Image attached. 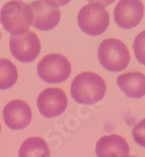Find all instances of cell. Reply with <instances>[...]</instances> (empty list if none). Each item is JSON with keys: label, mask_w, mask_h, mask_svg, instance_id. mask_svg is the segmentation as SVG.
Here are the masks:
<instances>
[{"label": "cell", "mask_w": 145, "mask_h": 157, "mask_svg": "<svg viewBox=\"0 0 145 157\" xmlns=\"http://www.w3.org/2000/svg\"><path fill=\"white\" fill-rule=\"evenodd\" d=\"M106 92L107 86L103 78L91 71L77 75L70 86L72 98L79 104H96L105 97Z\"/></svg>", "instance_id": "1"}, {"label": "cell", "mask_w": 145, "mask_h": 157, "mask_svg": "<svg viewBox=\"0 0 145 157\" xmlns=\"http://www.w3.org/2000/svg\"><path fill=\"white\" fill-rule=\"evenodd\" d=\"M0 21L12 36L27 32L33 23V11L30 4L20 0L7 2L0 11Z\"/></svg>", "instance_id": "2"}, {"label": "cell", "mask_w": 145, "mask_h": 157, "mask_svg": "<svg viewBox=\"0 0 145 157\" xmlns=\"http://www.w3.org/2000/svg\"><path fill=\"white\" fill-rule=\"evenodd\" d=\"M100 63L112 73L124 71L130 62V53L122 41L114 38L103 40L97 50Z\"/></svg>", "instance_id": "3"}, {"label": "cell", "mask_w": 145, "mask_h": 157, "mask_svg": "<svg viewBox=\"0 0 145 157\" xmlns=\"http://www.w3.org/2000/svg\"><path fill=\"white\" fill-rule=\"evenodd\" d=\"M77 24L86 35L99 36L108 29L110 15L105 6L97 3H88L79 10Z\"/></svg>", "instance_id": "4"}, {"label": "cell", "mask_w": 145, "mask_h": 157, "mask_svg": "<svg viewBox=\"0 0 145 157\" xmlns=\"http://www.w3.org/2000/svg\"><path fill=\"white\" fill-rule=\"evenodd\" d=\"M37 73L42 81L49 84L65 82L71 74V64L65 56L58 53L48 54L38 63Z\"/></svg>", "instance_id": "5"}, {"label": "cell", "mask_w": 145, "mask_h": 157, "mask_svg": "<svg viewBox=\"0 0 145 157\" xmlns=\"http://www.w3.org/2000/svg\"><path fill=\"white\" fill-rule=\"evenodd\" d=\"M9 47L12 56L20 62H31L41 51V43L38 36L31 31L21 35L11 36Z\"/></svg>", "instance_id": "6"}, {"label": "cell", "mask_w": 145, "mask_h": 157, "mask_svg": "<svg viewBox=\"0 0 145 157\" xmlns=\"http://www.w3.org/2000/svg\"><path fill=\"white\" fill-rule=\"evenodd\" d=\"M37 105L44 117L53 118L61 115L66 110L68 99L65 92L60 88H47L38 96Z\"/></svg>", "instance_id": "7"}, {"label": "cell", "mask_w": 145, "mask_h": 157, "mask_svg": "<svg viewBox=\"0 0 145 157\" xmlns=\"http://www.w3.org/2000/svg\"><path fill=\"white\" fill-rule=\"evenodd\" d=\"M144 6L141 0H120L114 10V18L118 27L129 30L142 21Z\"/></svg>", "instance_id": "8"}, {"label": "cell", "mask_w": 145, "mask_h": 157, "mask_svg": "<svg viewBox=\"0 0 145 157\" xmlns=\"http://www.w3.org/2000/svg\"><path fill=\"white\" fill-rule=\"evenodd\" d=\"M30 6L33 11L31 25L38 30L49 31L59 24L61 17L59 7L49 4L45 0H37L31 2Z\"/></svg>", "instance_id": "9"}, {"label": "cell", "mask_w": 145, "mask_h": 157, "mask_svg": "<svg viewBox=\"0 0 145 157\" xmlns=\"http://www.w3.org/2000/svg\"><path fill=\"white\" fill-rule=\"evenodd\" d=\"M31 107L23 100H12L3 108V119L9 128L14 131L24 130L31 124Z\"/></svg>", "instance_id": "10"}, {"label": "cell", "mask_w": 145, "mask_h": 157, "mask_svg": "<svg viewBox=\"0 0 145 157\" xmlns=\"http://www.w3.org/2000/svg\"><path fill=\"white\" fill-rule=\"evenodd\" d=\"M129 152L128 142L119 135L103 136L96 142V157H128Z\"/></svg>", "instance_id": "11"}, {"label": "cell", "mask_w": 145, "mask_h": 157, "mask_svg": "<svg viewBox=\"0 0 145 157\" xmlns=\"http://www.w3.org/2000/svg\"><path fill=\"white\" fill-rule=\"evenodd\" d=\"M117 85L127 97L139 99L145 96V75L139 71L126 73L117 78Z\"/></svg>", "instance_id": "12"}, {"label": "cell", "mask_w": 145, "mask_h": 157, "mask_svg": "<svg viewBox=\"0 0 145 157\" xmlns=\"http://www.w3.org/2000/svg\"><path fill=\"white\" fill-rule=\"evenodd\" d=\"M18 157H50L48 144L40 137H31L21 144Z\"/></svg>", "instance_id": "13"}, {"label": "cell", "mask_w": 145, "mask_h": 157, "mask_svg": "<svg viewBox=\"0 0 145 157\" xmlns=\"http://www.w3.org/2000/svg\"><path fill=\"white\" fill-rule=\"evenodd\" d=\"M18 73L15 65L6 58H0V90H6L16 83Z\"/></svg>", "instance_id": "14"}, {"label": "cell", "mask_w": 145, "mask_h": 157, "mask_svg": "<svg viewBox=\"0 0 145 157\" xmlns=\"http://www.w3.org/2000/svg\"><path fill=\"white\" fill-rule=\"evenodd\" d=\"M133 50L135 57L141 64L145 65V31L139 33L134 40Z\"/></svg>", "instance_id": "15"}, {"label": "cell", "mask_w": 145, "mask_h": 157, "mask_svg": "<svg viewBox=\"0 0 145 157\" xmlns=\"http://www.w3.org/2000/svg\"><path fill=\"white\" fill-rule=\"evenodd\" d=\"M132 136L138 145L145 148V118L135 124L132 131Z\"/></svg>", "instance_id": "16"}, {"label": "cell", "mask_w": 145, "mask_h": 157, "mask_svg": "<svg viewBox=\"0 0 145 157\" xmlns=\"http://www.w3.org/2000/svg\"><path fill=\"white\" fill-rule=\"evenodd\" d=\"M46 2H48L49 4H51L53 6H56V7H59V6H63L66 5L67 3H69L71 0H45Z\"/></svg>", "instance_id": "17"}, {"label": "cell", "mask_w": 145, "mask_h": 157, "mask_svg": "<svg viewBox=\"0 0 145 157\" xmlns=\"http://www.w3.org/2000/svg\"><path fill=\"white\" fill-rule=\"evenodd\" d=\"M88 1H89V3H97V4L106 6V5H110L115 0H88Z\"/></svg>", "instance_id": "18"}, {"label": "cell", "mask_w": 145, "mask_h": 157, "mask_svg": "<svg viewBox=\"0 0 145 157\" xmlns=\"http://www.w3.org/2000/svg\"><path fill=\"white\" fill-rule=\"evenodd\" d=\"M128 157H136V156H128Z\"/></svg>", "instance_id": "19"}, {"label": "cell", "mask_w": 145, "mask_h": 157, "mask_svg": "<svg viewBox=\"0 0 145 157\" xmlns=\"http://www.w3.org/2000/svg\"><path fill=\"white\" fill-rule=\"evenodd\" d=\"M0 38H1V34H0Z\"/></svg>", "instance_id": "20"}, {"label": "cell", "mask_w": 145, "mask_h": 157, "mask_svg": "<svg viewBox=\"0 0 145 157\" xmlns=\"http://www.w3.org/2000/svg\"><path fill=\"white\" fill-rule=\"evenodd\" d=\"M0 131H1V127H0Z\"/></svg>", "instance_id": "21"}]
</instances>
